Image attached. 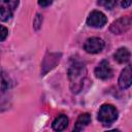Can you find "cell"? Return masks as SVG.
<instances>
[{
	"label": "cell",
	"mask_w": 132,
	"mask_h": 132,
	"mask_svg": "<svg viewBox=\"0 0 132 132\" xmlns=\"http://www.w3.org/2000/svg\"><path fill=\"white\" fill-rule=\"evenodd\" d=\"M87 76V70L82 63L74 62L68 70L69 85L72 93H78L82 87Z\"/></svg>",
	"instance_id": "1"
},
{
	"label": "cell",
	"mask_w": 132,
	"mask_h": 132,
	"mask_svg": "<svg viewBox=\"0 0 132 132\" xmlns=\"http://www.w3.org/2000/svg\"><path fill=\"white\" fill-rule=\"evenodd\" d=\"M118 119V110L111 104H103L98 111V120L103 125H111Z\"/></svg>",
	"instance_id": "2"
},
{
	"label": "cell",
	"mask_w": 132,
	"mask_h": 132,
	"mask_svg": "<svg viewBox=\"0 0 132 132\" xmlns=\"http://www.w3.org/2000/svg\"><path fill=\"white\" fill-rule=\"evenodd\" d=\"M19 0H0V21L10 19L16 9Z\"/></svg>",
	"instance_id": "3"
},
{
	"label": "cell",
	"mask_w": 132,
	"mask_h": 132,
	"mask_svg": "<svg viewBox=\"0 0 132 132\" xmlns=\"http://www.w3.org/2000/svg\"><path fill=\"white\" fill-rule=\"evenodd\" d=\"M106 23H107V18L103 12L99 10H93L87 19V24L94 28H101Z\"/></svg>",
	"instance_id": "4"
},
{
	"label": "cell",
	"mask_w": 132,
	"mask_h": 132,
	"mask_svg": "<svg viewBox=\"0 0 132 132\" xmlns=\"http://www.w3.org/2000/svg\"><path fill=\"white\" fill-rule=\"evenodd\" d=\"M104 47V41L99 37H91L86 40L84 44V48L89 54H97L100 53Z\"/></svg>",
	"instance_id": "5"
},
{
	"label": "cell",
	"mask_w": 132,
	"mask_h": 132,
	"mask_svg": "<svg viewBox=\"0 0 132 132\" xmlns=\"http://www.w3.org/2000/svg\"><path fill=\"white\" fill-rule=\"evenodd\" d=\"M130 26H131V20L127 16H124L114 21L109 29L113 34H123L130 29Z\"/></svg>",
	"instance_id": "6"
},
{
	"label": "cell",
	"mask_w": 132,
	"mask_h": 132,
	"mask_svg": "<svg viewBox=\"0 0 132 132\" xmlns=\"http://www.w3.org/2000/svg\"><path fill=\"white\" fill-rule=\"evenodd\" d=\"M112 74H113L112 68L106 60L101 61L99 65L95 68V75L100 79H109L112 76Z\"/></svg>",
	"instance_id": "7"
},
{
	"label": "cell",
	"mask_w": 132,
	"mask_h": 132,
	"mask_svg": "<svg viewBox=\"0 0 132 132\" xmlns=\"http://www.w3.org/2000/svg\"><path fill=\"white\" fill-rule=\"evenodd\" d=\"M131 66L128 65L124 70L121 72L119 77V86L121 89H128L131 86Z\"/></svg>",
	"instance_id": "8"
},
{
	"label": "cell",
	"mask_w": 132,
	"mask_h": 132,
	"mask_svg": "<svg viewBox=\"0 0 132 132\" xmlns=\"http://www.w3.org/2000/svg\"><path fill=\"white\" fill-rule=\"evenodd\" d=\"M113 59L120 64L127 63L130 60V52H129V50L126 48V47H120L113 54Z\"/></svg>",
	"instance_id": "9"
},
{
	"label": "cell",
	"mask_w": 132,
	"mask_h": 132,
	"mask_svg": "<svg viewBox=\"0 0 132 132\" xmlns=\"http://www.w3.org/2000/svg\"><path fill=\"white\" fill-rule=\"evenodd\" d=\"M90 122H91V116L89 113H82L78 117V119L74 125L73 130L74 131H81L90 124Z\"/></svg>",
	"instance_id": "10"
},
{
	"label": "cell",
	"mask_w": 132,
	"mask_h": 132,
	"mask_svg": "<svg viewBox=\"0 0 132 132\" xmlns=\"http://www.w3.org/2000/svg\"><path fill=\"white\" fill-rule=\"evenodd\" d=\"M68 126V118L65 114H60L53 122V129L55 131H63Z\"/></svg>",
	"instance_id": "11"
},
{
	"label": "cell",
	"mask_w": 132,
	"mask_h": 132,
	"mask_svg": "<svg viewBox=\"0 0 132 132\" xmlns=\"http://www.w3.org/2000/svg\"><path fill=\"white\" fill-rule=\"evenodd\" d=\"M97 3H98V5L103 6L105 9H109V10L112 9L116 4V2L113 0H98Z\"/></svg>",
	"instance_id": "12"
},
{
	"label": "cell",
	"mask_w": 132,
	"mask_h": 132,
	"mask_svg": "<svg viewBox=\"0 0 132 132\" xmlns=\"http://www.w3.org/2000/svg\"><path fill=\"white\" fill-rule=\"evenodd\" d=\"M8 35V30L4 27L0 25V41H3Z\"/></svg>",
	"instance_id": "13"
},
{
	"label": "cell",
	"mask_w": 132,
	"mask_h": 132,
	"mask_svg": "<svg viewBox=\"0 0 132 132\" xmlns=\"http://www.w3.org/2000/svg\"><path fill=\"white\" fill-rule=\"evenodd\" d=\"M118 2L123 8H127L131 4V0H118Z\"/></svg>",
	"instance_id": "14"
},
{
	"label": "cell",
	"mask_w": 132,
	"mask_h": 132,
	"mask_svg": "<svg viewBox=\"0 0 132 132\" xmlns=\"http://www.w3.org/2000/svg\"><path fill=\"white\" fill-rule=\"evenodd\" d=\"M54 0H38V4L41 6V7H46L48 5H51L53 3Z\"/></svg>",
	"instance_id": "15"
}]
</instances>
